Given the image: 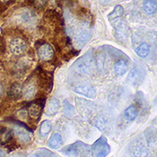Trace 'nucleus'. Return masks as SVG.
<instances>
[{
    "label": "nucleus",
    "mask_w": 157,
    "mask_h": 157,
    "mask_svg": "<svg viewBox=\"0 0 157 157\" xmlns=\"http://www.w3.org/2000/svg\"><path fill=\"white\" fill-rule=\"evenodd\" d=\"M94 57L91 53L85 54L82 58L75 61L74 64L75 70L79 74L82 75H87L92 71L94 67Z\"/></svg>",
    "instance_id": "1"
},
{
    "label": "nucleus",
    "mask_w": 157,
    "mask_h": 157,
    "mask_svg": "<svg viewBox=\"0 0 157 157\" xmlns=\"http://www.w3.org/2000/svg\"><path fill=\"white\" fill-rule=\"evenodd\" d=\"M137 112H138V110H137L136 106L132 104V105L128 106L127 109H125L124 116L128 121H133L136 120V118L137 116Z\"/></svg>",
    "instance_id": "20"
},
{
    "label": "nucleus",
    "mask_w": 157,
    "mask_h": 157,
    "mask_svg": "<svg viewBox=\"0 0 157 157\" xmlns=\"http://www.w3.org/2000/svg\"><path fill=\"white\" fill-rule=\"evenodd\" d=\"M30 157H41L40 155H39L38 154H33V155H32Z\"/></svg>",
    "instance_id": "31"
},
{
    "label": "nucleus",
    "mask_w": 157,
    "mask_h": 157,
    "mask_svg": "<svg viewBox=\"0 0 157 157\" xmlns=\"http://www.w3.org/2000/svg\"><path fill=\"white\" fill-rule=\"evenodd\" d=\"M63 110H64V114L67 115V117H72L75 115V109L67 100H65L63 102Z\"/></svg>",
    "instance_id": "25"
},
{
    "label": "nucleus",
    "mask_w": 157,
    "mask_h": 157,
    "mask_svg": "<svg viewBox=\"0 0 157 157\" xmlns=\"http://www.w3.org/2000/svg\"><path fill=\"white\" fill-rule=\"evenodd\" d=\"M149 52H150V47H149V45H148L147 43H145V42H142V43L136 48V53L139 57H141V58H145V57H147L148 54H149Z\"/></svg>",
    "instance_id": "22"
},
{
    "label": "nucleus",
    "mask_w": 157,
    "mask_h": 157,
    "mask_svg": "<svg viewBox=\"0 0 157 157\" xmlns=\"http://www.w3.org/2000/svg\"><path fill=\"white\" fill-rule=\"evenodd\" d=\"M5 155H6L5 151H4L3 149H1V148H0V157H5Z\"/></svg>",
    "instance_id": "29"
},
{
    "label": "nucleus",
    "mask_w": 157,
    "mask_h": 157,
    "mask_svg": "<svg viewBox=\"0 0 157 157\" xmlns=\"http://www.w3.org/2000/svg\"><path fill=\"white\" fill-rule=\"evenodd\" d=\"M13 136V131L11 128H0V144L6 145L7 144Z\"/></svg>",
    "instance_id": "13"
},
{
    "label": "nucleus",
    "mask_w": 157,
    "mask_h": 157,
    "mask_svg": "<svg viewBox=\"0 0 157 157\" xmlns=\"http://www.w3.org/2000/svg\"><path fill=\"white\" fill-rule=\"evenodd\" d=\"M27 48V44L24 39L16 37L13 38L9 43V49L14 56H21Z\"/></svg>",
    "instance_id": "4"
},
{
    "label": "nucleus",
    "mask_w": 157,
    "mask_h": 157,
    "mask_svg": "<svg viewBox=\"0 0 157 157\" xmlns=\"http://www.w3.org/2000/svg\"><path fill=\"white\" fill-rule=\"evenodd\" d=\"M90 38V33L87 30H82L76 36V43L83 46Z\"/></svg>",
    "instance_id": "24"
},
{
    "label": "nucleus",
    "mask_w": 157,
    "mask_h": 157,
    "mask_svg": "<svg viewBox=\"0 0 157 157\" xmlns=\"http://www.w3.org/2000/svg\"><path fill=\"white\" fill-rule=\"evenodd\" d=\"M156 1L155 0H145L143 4V9L146 14L152 15L156 12Z\"/></svg>",
    "instance_id": "16"
},
{
    "label": "nucleus",
    "mask_w": 157,
    "mask_h": 157,
    "mask_svg": "<svg viewBox=\"0 0 157 157\" xmlns=\"http://www.w3.org/2000/svg\"><path fill=\"white\" fill-rule=\"evenodd\" d=\"M95 64H96V67L98 71L102 74L106 73L107 71V60H106V55L102 52H100L96 55L95 58Z\"/></svg>",
    "instance_id": "10"
},
{
    "label": "nucleus",
    "mask_w": 157,
    "mask_h": 157,
    "mask_svg": "<svg viewBox=\"0 0 157 157\" xmlns=\"http://www.w3.org/2000/svg\"><path fill=\"white\" fill-rule=\"evenodd\" d=\"M48 3V0H32V4L34 7L37 8H42L46 6Z\"/></svg>",
    "instance_id": "27"
},
{
    "label": "nucleus",
    "mask_w": 157,
    "mask_h": 157,
    "mask_svg": "<svg viewBox=\"0 0 157 157\" xmlns=\"http://www.w3.org/2000/svg\"><path fill=\"white\" fill-rule=\"evenodd\" d=\"M60 108V103L59 101L57 98H52L49 101L48 107H47V110H46V114L48 116H54L56 115Z\"/></svg>",
    "instance_id": "11"
},
{
    "label": "nucleus",
    "mask_w": 157,
    "mask_h": 157,
    "mask_svg": "<svg viewBox=\"0 0 157 157\" xmlns=\"http://www.w3.org/2000/svg\"><path fill=\"white\" fill-rule=\"evenodd\" d=\"M123 14H124V9L121 7V6H117L114 7L112 12L109 14V16H108L109 21L110 23H112L114 21H117L119 19H121Z\"/></svg>",
    "instance_id": "19"
},
{
    "label": "nucleus",
    "mask_w": 157,
    "mask_h": 157,
    "mask_svg": "<svg viewBox=\"0 0 157 157\" xmlns=\"http://www.w3.org/2000/svg\"><path fill=\"white\" fill-rule=\"evenodd\" d=\"M93 156L106 157L109 153V146L105 138L101 137L98 139L93 145Z\"/></svg>",
    "instance_id": "3"
},
{
    "label": "nucleus",
    "mask_w": 157,
    "mask_h": 157,
    "mask_svg": "<svg viewBox=\"0 0 157 157\" xmlns=\"http://www.w3.org/2000/svg\"><path fill=\"white\" fill-rule=\"evenodd\" d=\"M18 126L15 128L14 132L17 135V136L23 141V142H28L31 140V135L29 133V128L21 122L17 123Z\"/></svg>",
    "instance_id": "8"
},
{
    "label": "nucleus",
    "mask_w": 157,
    "mask_h": 157,
    "mask_svg": "<svg viewBox=\"0 0 157 157\" xmlns=\"http://www.w3.org/2000/svg\"><path fill=\"white\" fill-rule=\"evenodd\" d=\"M148 151L145 145H140L136 147L134 151V157H147Z\"/></svg>",
    "instance_id": "26"
},
{
    "label": "nucleus",
    "mask_w": 157,
    "mask_h": 157,
    "mask_svg": "<svg viewBox=\"0 0 157 157\" xmlns=\"http://www.w3.org/2000/svg\"><path fill=\"white\" fill-rule=\"evenodd\" d=\"M20 14V21L24 24H30L34 21V13L32 10L29 9H24L22 12L19 13Z\"/></svg>",
    "instance_id": "15"
},
{
    "label": "nucleus",
    "mask_w": 157,
    "mask_h": 157,
    "mask_svg": "<svg viewBox=\"0 0 157 157\" xmlns=\"http://www.w3.org/2000/svg\"><path fill=\"white\" fill-rule=\"evenodd\" d=\"M128 82L129 84H132V85H135L138 82V80L140 79V72H139V69L137 67H135L133 68L130 73L128 74Z\"/></svg>",
    "instance_id": "21"
},
{
    "label": "nucleus",
    "mask_w": 157,
    "mask_h": 157,
    "mask_svg": "<svg viewBox=\"0 0 157 157\" xmlns=\"http://www.w3.org/2000/svg\"><path fill=\"white\" fill-rule=\"evenodd\" d=\"M63 144V139L60 134L55 133L51 136L48 142V146L52 149H58Z\"/></svg>",
    "instance_id": "14"
},
{
    "label": "nucleus",
    "mask_w": 157,
    "mask_h": 157,
    "mask_svg": "<svg viewBox=\"0 0 157 157\" xmlns=\"http://www.w3.org/2000/svg\"><path fill=\"white\" fill-rule=\"evenodd\" d=\"M8 96L13 100H18L23 96V86L19 83L13 84L7 93Z\"/></svg>",
    "instance_id": "9"
},
{
    "label": "nucleus",
    "mask_w": 157,
    "mask_h": 157,
    "mask_svg": "<svg viewBox=\"0 0 157 157\" xmlns=\"http://www.w3.org/2000/svg\"><path fill=\"white\" fill-rule=\"evenodd\" d=\"M74 92L80 94V95L87 97V98H92L93 99V98H95V96H96V90L92 85H77V86H75L74 88Z\"/></svg>",
    "instance_id": "5"
},
{
    "label": "nucleus",
    "mask_w": 157,
    "mask_h": 157,
    "mask_svg": "<svg viewBox=\"0 0 157 157\" xmlns=\"http://www.w3.org/2000/svg\"><path fill=\"white\" fill-rule=\"evenodd\" d=\"M38 55L41 60L48 61L53 58L54 50L51 47V45H49L48 43H44L38 49Z\"/></svg>",
    "instance_id": "7"
},
{
    "label": "nucleus",
    "mask_w": 157,
    "mask_h": 157,
    "mask_svg": "<svg viewBox=\"0 0 157 157\" xmlns=\"http://www.w3.org/2000/svg\"><path fill=\"white\" fill-rule=\"evenodd\" d=\"M62 152L70 157H83L84 155H89L88 146L84 145L83 143H76L74 145H68L67 147L64 148Z\"/></svg>",
    "instance_id": "2"
},
{
    "label": "nucleus",
    "mask_w": 157,
    "mask_h": 157,
    "mask_svg": "<svg viewBox=\"0 0 157 157\" xmlns=\"http://www.w3.org/2000/svg\"><path fill=\"white\" fill-rule=\"evenodd\" d=\"M51 130V123L48 121H44L41 122L40 126V136L44 137L47 136Z\"/></svg>",
    "instance_id": "23"
},
{
    "label": "nucleus",
    "mask_w": 157,
    "mask_h": 157,
    "mask_svg": "<svg viewBox=\"0 0 157 157\" xmlns=\"http://www.w3.org/2000/svg\"><path fill=\"white\" fill-rule=\"evenodd\" d=\"M44 104H45V101L43 100H41V99L36 100L35 101H33L29 106V114H30V116L32 118H34V119H39L41 112H42Z\"/></svg>",
    "instance_id": "6"
},
{
    "label": "nucleus",
    "mask_w": 157,
    "mask_h": 157,
    "mask_svg": "<svg viewBox=\"0 0 157 157\" xmlns=\"http://www.w3.org/2000/svg\"><path fill=\"white\" fill-rule=\"evenodd\" d=\"M3 91H4V90H3V86L0 85V96H1L2 94H3Z\"/></svg>",
    "instance_id": "30"
},
{
    "label": "nucleus",
    "mask_w": 157,
    "mask_h": 157,
    "mask_svg": "<svg viewBox=\"0 0 157 157\" xmlns=\"http://www.w3.org/2000/svg\"><path fill=\"white\" fill-rule=\"evenodd\" d=\"M36 90L37 89L35 83H33V81H31V82L27 83V85H25L24 90L23 91V94H24V97L27 98V99L33 98V97L35 95Z\"/></svg>",
    "instance_id": "17"
},
{
    "label": "nucleus",
    "mask_w": 157,
    "mask_h": 157,
    "mask_svg": "<svg viewBox=\"0 0 157 157\" xmlns=\"http://www.w3.org/2000/svg\"><path fill=\"white\" fill-rule=\"evenodd\" d=\"M11 157H19V155H13Z\"/></svg>",
    "instance_id": "32"
},
{
    "label": "nucleus",
    "mask_w": 157,
    "mask_h": 157,
    "mask_svg": "<svg viewBox=\"0 0 157 157\" xmlns=\"http://www.w3.org/2000/svg\"><path fill=\"white\" fill-rule=\"evenodd\" d=\"M14 0H0V4H4V5H7V4H11Z\"/></svg>",
    "instance_id": "28"
},
{
    "label": "nucleus",
    "mask_w": 157,
    "mask_h": 157,
    "mask_svg": "<svg viewBox=\"0 0 157 157\" xmlns=\"http://www.w3.org/2000/svg\"><path fill=\"white\" fill-rule=\"evenodd\" d=\"M94 126L96 127L100 131L104 132V131H106L108 129L109 122L104 117L97 116L96 118L94 119Z\"/></svg>",
    "instance_id": "18"
},
{
    "label": "nucleus",
    "mask_w": 157,
    "mask_h": 157,
    "mask_svg": "<svg viewBox=\"0 0 157 157\" xmlns=\"http://www.w3.org/2000/svg\"><path fill=\"white\" fill-rule=\"evenodd\" d=\"M128 70V64L124 59H120L115 63L114 66V72L117 75L122 76Z\"/></svg>",
    "instance_id": "12"
}]
</instances>
